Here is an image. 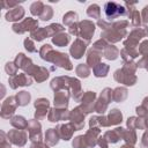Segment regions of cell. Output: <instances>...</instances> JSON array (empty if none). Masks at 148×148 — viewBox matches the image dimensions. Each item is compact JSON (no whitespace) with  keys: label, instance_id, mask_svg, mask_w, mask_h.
<instances>
[{"label":"cell","instance_id":"obj_1","mask_svg":"<svg viewBox=\"0 0 148 148\" xmlns=\"http://www.w3.org/2000/svg\"><path fill=\"white\" fill-rule=\"evenodd\" d=\"M105 14L109 20H113L119 15H124L125 8L116 2H108L105 5Z\"/></svg>","mask_w":148,"mask_h":148},{"label":"cell","instance_id":"obj_2","mask_svg":"<svg viewBox=\"0 0 148 148\" xmlns=\"http://www.w3.org/2000/svg\"><path fill=\"white\" fill-rule=\"evenodd\" d=\"M51 54H52V58L49 60V61H53L54 64L66 68V69H72V66H71V62L67 58V54L65 53H59V52H54V51H51Z\"/></svg>","mask_w":148,"mask_h":148},{"label":"cell","instance_id":"obj_3","mask_svg":"<svg viewBox=\"0 0 148 148\" xmlns=\"http://www.w3.org/2000/svg\"><path fill=\"white\" fill-rule=\"evenodd\" d=\"M79 36H81L82 38H87L89 40L95 31V25L90 21H83L79 24Z\"/></svg>","mask_w":148,"mask_h":148},{"label":"cell","instance_id":"obj_4","mask_svg":"<svg viewBox=\"0 0 148 148\" xmlns=\"http://www.w3.org/2000/svg\"><path fill=\"white\" fill-rule=\"evenodd\" d=\"M110 99H111V90H110L109 88H106V89H104V91L102 92L99 101L96 103V105H95V111H97V112H99V113H103V112L105 111V109H106L108 103H109Z\"/></svg>","mask_w":148,"mask_h":148},{"label":"cell","instance_id":"obj_5","mask_svg":"<svg viewBox=\"0 0 148 148\" xmlns=\"http://www.w3.org/2000/svg\"><path fill=\"white\" fill-rule=\"evenodd\" d=\"M37 25H38L37 21H35V20H32V18H25L21 24H14L13 30H14L15 32H20V31H21V28H23L22 32H24V31H27V30H34Z\"/></svg>","mask_w":148,"mask_h":148},{"label":"cell","instance_id":"obj_6","mask_svg":"<svg viewBox=\"0 0 148 148\" xmlns=\"http://www.w3.org/2000/svg\"><path fill=\"white\" fill-rule=\"evenodd\" d=\"M86 43H83L81 39H76L74 42V44L72 45L71 47V53L72 56L75 58V59H79L82 57V54L84 53V50H86Z\"/></svg>","mask_w":148,"mask_h":148},{"label":"cell","instance_id":"obj_7","mask_svg":"<svg viewBox=\"0 0 148 148\" xmlns=\"http://www.w3.org/2000/svg\"><path fill=\"white\" fill-rule=\"evenodd\" d=\"M8 136H9V139L15 143V145H18V146H23L25 142V134H24V132H21V131H18V130H16V131H12L10 133H8Z\"/></svg>","mask_w":148,"mask_h":148},{"label":"cell","instance_id":"obj_8","mask_svg":"<svg viewBox=\"0 0 148 148\" xmlns=\"http://www.w3.org/2000/svg\"><path fill=\"white\" fill-rule=\"evenodd\" d=\"M54 104L57 108H66L68 104V94L67 91H58L54 95Z\"/></svg>","mask_w":148,"mask_h":148},{"label":"cell","instance_id":"obj_9","mask_svg":"<svg viewBox=\"0 0 148 148\" xmlns=\"http://www.w3.org/2000/svg\"><path fill=\"white\" fill-rule=\"evenodd\" d=\"M31 68H32V72H30V74L35 75V79H36L37 81H43V80H45V79L49 76L47 71H46L45 68H43V67H35V66H31Z\"/></svg>","mask_w":148,"mask_h":148},{"label":"cell","instance_id":"obj_10","mask_svg":"<svg viewBox=\"0 0 148 148\" xmlns=\"http://www.w3.org/2000/svg\"><path fill=\"white\" fill-rule=\"evenodd\" d=\"M61 130H59V135L64 139V140H69L72 133L75 131L74 127L72 126V124H66V125H61L59 126Z\"/></svg>","mask_w":148,"mask_h":148},{"label":"cell","instance_id":"obj_11","mask_svg":"<svg viewBox=\"0 0 148 148\" xmlns=\"http://www.w3.org/2000/svg\"><path fill=\"white\" fill-rule=\"evenodd\" d=\"M24 14V10L22 7H17L15 9H12L9 10V13H7L6 17L8 21H15V20H20Z\"/></svg>","mask_w":148,"mask_h":148},{"label":"cell","instance_id":"obj_12","mask_svg":"<svg viewBox=\"0 0 148 148\" xmlns=\"http://www.w3.org/2000/svg\"><path fill=\"white\" fill-rule=\"evenodd\" d=\"M127 97V90L125 88H117L113 92H112V98L116 102H121Z\"/></svg>","mask_w":148,"mask_h":148},{"label":"cell","instance_id":"obj_13","mask_svg":"<svg viewBox=\"0 0 148 148\" xmlns=\"http://www.w3.org/2000/svg\"><path fill=\"white\" fill-rule=\"evenodd\" d=\"M121 121V113L119 110L117 109H113L110 111V114H109V124L110 125H114V124H118Z\"/></svg>","mask_w":148,"mask_h":148},{"label":"cell","instance_id":"obj_14","mask_svg":"<svg viewBox=\"0 0 148 148\" xmlns=\"http://www.w3.org/2000/svg\"><path fill=\"white\" fill-rule=\"evenodd\" d=\"M52 42L58 46H64L69 42V37L66 34H59L52 38Z\"/></svg>","mask_w":148,"mask_h":148},{"label":"cell","instance_id":"obj_15","mask_svg":"<svg viewBox=\"0 0 148 148\" xmlns=\"http://www.w3.org/2000/svg\"><path fill=\"white\" fill-rule=\"evenodd\" d=\"M58 134H59L58 131H56L54 128H50V130L46 132V135H45L46 141H47L50 145H56V143L58 142Z\"/></svg>","mask_w":148,"mask_h":148},{"label":"cell","instance_id":"obj_16","mask_svg":"<svg viewBox=\"0 0 148 148\" xmlns=\"http://www.w3.org/2000/svg\"><path fill=\"white\" fill-rule=\"evenodd\" d=\"M109 71V66L106 64H98L94 67V73L96 76H105Z\"/></svg>","mask_w":148,"mask_h":148},{"label":"cell","instance_id":"obj_17","mask_svg":"<svg viewBox=\"0 0 148 148\" xmlns=\"http://www.w3.org/2000/svg\"><path fill=\"white\" fill-rule=\"evenodd\" d=\"M118 53H119V51H118V49H117V47L111 46V45H108V46L105 47L104 56H105V58H108V59H112V60H113V59H116V58H117Z\"/></svg>","mask_w":148,"mask_h":148},{"label":"cell","instance_id":"obj_18","mask_svg":"<svg viewBox=\"0 0 148 148\" xmlns=\"http://www.w3.org/2000/svg\"><path fill=\"white\" fill-rule=\"evenodd\" d=\"M16 98H17V104L18 105H25L30 101V94L27 92V91H21L20 94L16 95Z\"/></svg>","mask_w":148,"mask_h":148},{"label":"cell","instance_id":"obj_19","mask_svg":"<svg viewBox=\"0 0 148 148\" xmlns=\"http://www.w3.org/2000/svg\"><path fill=\"white\" fill-rule=\"evenodd\" d=\"M12 125L15 127H18V130H21V128H25L28 126V123L25 121V119L23 117H14L12 119Z\"/></svg>","mask_w":148,"mask_h":148},{"label":"cell","instance_id":"obj_20","mask_svg":"<svg viewBox=\"0 0 148 148\" xmlns=\"http://www.w3.org/2000/svg\"><path fill=\"white\" fill-rule=\"evenodd\" d=\"M87 13H88V15H89L90 17H96V18H98L101 10H99V7H98L97 5H91V6L88 7Z\"/></svg>","mask_w":148,"mask_h":148},{"label":"cell","instance_id":"obj_21","mask_svg":"<svg viewBox=\"0 0 148 148\" xmlns=\"http://www.w3.org/2000/svg\"><path fill=\"white\" fill-rule=\"evenodd\" d=\"M76 18H77V15L73 12H69L64 16V23L67 24V25H72V24H74Z\"/></svg>","mask_w":148,"mask_h":148},{"label":"cell","instance_id":"obj_22","mask_svg":"<svg viewBox=\"0 0 148 148\" xmlns=\"http://www.w3.org/2000/svg\"><path fill=\"white\" fill-rule=\"evenodd\" d=\"M44 8H45V7H44V5H43L42 2H35V3H32V6H31V13H32L34 15H42Z\"/></svg>","mask_w":148,"mask_h":148},{"label":"cell","instance_id":"obj_23","mask_svg":"<svg viewBox=\"0 0 148 148\" xmlns=\"http://www.w3.org/2000/svg\"><path fill=\"white\" fill-rule=\"evenodd\" d=\"M47 36L46 29H37L31 34V37H34L36 40H42L43 38H45Z\"/></svg>","mask_w":148,"mask_h":148},{"label":"cell","instance_id":"obj_24","mask_svg":"<svg viewBox=\"0 0 148 148\" xmlns=\"http://www.w3.org/2000/svg\"><path fill=\"white\" fill-rule=\"evenodd\" d=\"M76 74H77L79 76H81V77H87V76L89 75V68H88L86 65L81 64V65L76 68Z\"/></svg>","mask_w":148,"mask_h":148},{"label":"cell","instance_id":"obj_25","mask_svg":"<svg viewBox=\"0 0 148 148\" xmlns=\"http://www.w3.org/2000/svg\"><path fill=\"white\" fill-rule=\"evenodd\" d=\"M35 106L37 110H46L49 108V101L44 98H39L38 101H36Z\"/></svg>","mask_w":148,"mask_h":148},{"label":"cell","instance_id":"obj_26","mask_svg":"<svg viewBox=\"0 0 148 148\" xmlns=\"http://www.w3.org/2000/svg\"><path fill=\"white\" fill-rule=\"evenodd\" d=\"M46 29V32H47V35H53L54 32H59V31H62V27L61 25H59V24H52V25H50V27H47V28H45Z\"/></svg>","mask_w":148,"mask_h":148},{"label":"cell","instance_id":"obj_27","mask_svg":"<svg viewBox=\"0 0 148 148\" xmlns=\"http://www.w3.org/2000/svg\"><path fill=\"white\" fill-rule=\"evenodd\" d=\"M51 16H52V8H51V7H49V6H46V7L44 8V10H43V13H42L40 17H42V20L46 21V20H50V18H51Z\"/></svg>","mask_w":148,"mask_h":148},{"label":"cell","instance_id":"obj_28","mask_svg":"<svg viewBox=\"0 0 148 148\" xmlns=\"http://www.w3.org/2000/svg\"><path fill=\"white\" fill-rule=\"evenodd\" d=\"M130 16L132 17V23H133V25H139V24H140V15H139V12L133 10V13H132Z\"/></svg>","mask_w":148,"mask_h":148},{"label":"cell","instance_id":"obj_29","mask_svg":"<svg viewBox=\"0 0 148 148\" xmlns=\"http://www.w3.org/2000/svg\"><path fill=\"white\" fill-rule=\"evenodd\" d=\"M140 52L145 54V57H148V40H145L140 46Z\"/></svg>","mask_w":148,"mask_h":148},{"label":"cell","instance_id":"obj_30","mask_svg":"<svg viewBox=\"0 0 148 148\" xmlns=\"http://www.w3.org/2000/svg\"><path fill=\"white\" fill-rule=\"evenodd\" d=\"M24 45H25V49H27L28 51H31V52H32V51H36V49H35V47H32V46H34V44L31 43V40H30V39H25V40H24Z\"/></svg>","mask_w":148,"mask_h":148},{"label":"cell","instance_id":"obj_31","mask_svg":"<svg viewBox=\"0 0 148 148\" xmlns=\"http://www.w3.org/2000/svg\"><path fill=\"white\" fill-rule=\"evenodd\" d=\"M142 17H143V22L147 23V22H148V7H145V8H143Z\"/></svg>","mask_w":148,"mask_h":148},{"label":"cell","instance_id":"obj_32","mask_svg":"<svg viewBox=\"0 0 148 148\" xmlns=\"http://www.w3.org/2000/svg\"><path fill=\"white\" fill-rule=\"evenodd\" d=\"M98 145L103 148H108V143H106V139L105 138H99V141H98Z\"/></svg>","mask_w":148,"mask_h":148},{"label":"cell","instance_id":"obj_33","mask_svg":"<svg viewBox=\"0 0 148 148\" xmlns=\"http://www.w3.org/2000/svg\"><path fill=\"white\" fill-rule=\"evenodd\" d=\"M31 148H49L47 146H45V145H42V143H36V145H32L31 146Z\"/></svg>","mask_w":148,"mask_h":148},{"label":"cell","instance_id":"obj_34","mask_svg":"<svg viewBox=\"0 0 148 148\" xmlns=\"http://www.w3.org/2000/svg\"><path fill=\"white\" fill-rule=\"evenodd\" d=\"M121 148H133V147H131V146H123Z\"/></svg>","mask_w":148,"mask_h":148}]
</instances>
